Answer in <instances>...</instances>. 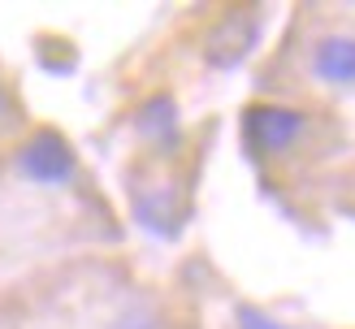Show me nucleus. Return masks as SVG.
Instances as JSON below:
<instances>
[{
	"label": "nucleus",
	"instance_id": "nucleus-1",
	"mask_svg": "<svg viewBox=\"0 0 355 329\" xmlns=\"http://www.w3.org/2000/svg\"><path fill=\"white\" fill-rule=\"evenodd\" d=\"M312 117L304 109H291V104H247L243 109V143L252 156H264V161H277V156H291L304 148Z\"/></svg>",
	"mask_w": 355,
	"mask_h": 329
},
{
	"label": "nucleus",
	"instance_id": "nucleus-2",
	"mask_svg": "<svg viewBox=\"0 0 355 329\" xmlns=\"http://www.w3.org/2000/svg\"><path fill=\"white\" fill-rule=\"evenodd\" d=\"M13 169H17V178H26L35 186H69L78 178V152L61 130L40 126L17 143Z\"/></svg>",
	"mask_w": 355,
	"mask_h": 329
},
{
	"label": "nucleus",
	"instance_id": "nucleus-3",
	"mask_svg": "<svg viewBox=\"0 0 355 329\" xmlns=\"http://www.w3.org/2000/svg\"><path fill=\"white\" fill-rule=\"evenodd\" d=\"M308 69L321 87H334V91H355V35L347 30H329L312 44Z\"/></svg>",
	"mask_w": 355,
	"mask_h": 329
},
{
	"label": "nucleus",
	"instance_id": "nucleus-4",
	"mask_svg": "<svg viewBox=\"0 0 355 329\" xmlns=\"http://www.w3.org/2000/svg\"><path fill=\"white\" fill-rule=\"evenodd\" d=\"M256 35H260L256 13H225L221 22L212 26L208 44H204V57H208V65H217V69L239 65V61L247 57V52L256 48Z\"/></svg>",
	"mask_w": 355,
	"mask_h": 329
},
{
	"label": "nucleus",
	"instance_id": "nucleus-5",
	"mask_svg": "<svg viewBox=\"0 0 355 329\" xmlns=\"http://www.w3.org/2000/svg\"><path fill=\"white\" fill-rule=\"evenodd\" d=\"M178 130H182V121H178V104L169 91H152L144 104L135 109V134L152 143L156 152H165L178 143Z\"/></svg>",
	"mask_w": 355,
	"mask_h": 329
},
{
	"label": "nucleus",
	"instance_id": "nucleus-6",
	"mask_svg": "<svg viewBox=\"0 0 355 329\" xmlns=\"http://www.w3.org/2000/svg\"><path fill=\"white\" fill-rule=\"evenodd\" d=\"M230 329H291V325H282L277 317H269V312L256 308V303H239V308H234V321H230Z\"/></svg>",
	"mask_w": 355,
	"mask_h": 329
},
{
	"label": "nucleus",
	"instance_id": "nucleus-7",
	"mask_svg": "<svg viewBox=\"0 0 355 329\" xmlns=\"http://www.w3.org/2000/svg\"><path fill=\"white\" fill-rule=\"evenodd\" d=\"M17 117H22V109H17V96H13L9 78L0 74V134L13 130V126H17Z\"/></svg>",
	"mask_w": 355,
	"mask_h": 329
},
{
	"label": "nucleus",
	"instance_id": "nucleus-8",
	"mask_svg": "<svg viewBox=\"0 0 355 329\" xmlns=\"http://www.w3.org/2000/svg\"><path fill=\"white\" fill-rule=\"evenodd\" d=\"M113 329H161V317H156L148 303H135L130 312H121V321Z\"/></svg>",
	"mask_w": 355,
	"mask_h": 329
}]
</instances>
